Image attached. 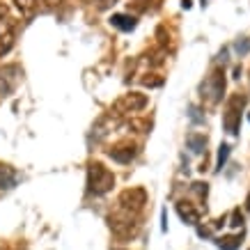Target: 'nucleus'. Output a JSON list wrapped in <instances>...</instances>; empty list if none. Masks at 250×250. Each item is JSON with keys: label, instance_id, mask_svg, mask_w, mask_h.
I'll return each mask as SVG.
<instances>
[{"label": "nucleus", "instance_id": "nucleus-20", "mask_svg": "<svg viewBox=\"0 0 250 250\" xmlns=\"http://www.w3.org/2000/svg\"><path fill=\"white\" fill-rule=\"evenodd\" d=\"M143 83H145V85H149V87H159V85L163 83V81H161V78H143Z\"/></svg>", "mask_w": 250, "mask_h": 250}, {"label": "nucleus", "instance_id": "nucleus-10", "mask_svg": "<svg viewBox=\"0 0 250 250\" xmlns=\"http://www.w3.org/2000/svg\"><path fill=\"white\" fill-rule=\"evenodd\" d=\"M16 182H19V174H16L14 167H12V166H5V163H0V195L14 188Z\"/></svg>", "mask_w": 250, "mask_h": 250}, {"label": "nucleus", "instance_id": "nucleus-18", "mask_svg": "<svg viewBox=\"0 0 250 250\" xmlns=\"http://www.w3.org/2000/svg\"><path fill=\"white\" fill-rule=\"evenodd\" d=\"M229 225H232V228H241L243 225V213L239 211V209L232 211V223H229Z\"/></svg>", "mask_w": 250, "mask_h": 250}, {"label": "nucleus", "instance_id": "nucleus-11", "mask_svg": "<svg viewBox=\"0 0 250 250\" xmlns=\"http://www.w3.org/2000/svg\"><path fill=\"white\" fill-rule=\"evenodd\" d=\"M110 25L117 28V30H122V32H131V30H136L138 21L129 14H113L110 16Z\"/></svg>", "mask_w": 250, "mask_h": 250}, {"label": "nucleus", "instance_id": "nucleus-12", "mask_svg": "<svg viewBox=\"0 0 250 250\" xmlns=\"http://www.w3.org/2000/svg\"><path fill=\"white\" fill-rule=\"evenodd\" d=\"M177 213H179V218H182L184 223H188V225H197V220H200L197 209H193V205H188V202H177Z\"/></svg>", "mask_w": 250, "mask_h": 250}, {"label": "nucleus", "instance_id": "nucleus-19", "mask_svg": "<svg viewBox=\"0 0 250 250\" xmlns=\"http://www.w3.org/2000/svg\"><path fill=\"white\" fill-rule=\"evenodd\" d=\"M193 193H195L200 200L207 197V184H193Z\"/></svg>", "mask_w": 250, "mask_h": 250}, {"label": "nucleus", "instance_id": "nucleus-9", "mask_svg": "<svg viewBox=\"0 0 250 250\" xmlns=\"http://www.w3.org/2000/svg\"><path fill=\"white\" fill-rule=\"evenodd\" d=\"M136 145H117V147H113L110 152H108V156L113 161H117V163H122V166H126V163H131V161L136 159Z\"/></svg>", "mask_w": 250, "mask_h": 250}, {"label": "nucleus", "instance_id": "nucleus-21", "mask_svg": "<svg viewBox=\"0 0 250 250\" xmlns=\"http://www.w3.org/2000/svg\"><path fill=\"white\" fill-rule=\"evenodd\" d=\"M94 2H97L99 9H106V7H110V5H115L117 0H94Z\"/></svg>", "mask_w": 250, "mask_h": 250}, {"label": "nucleus", "instance_id": "nucleus-25", "mask_svg": "<svg viewBox=\"0 0 250 250\" xmlns=\"http://www.w3.org/2000/svg\"><path fill=\"white\" fill-rule=\"evenodd\" d=\"M46 2H48V5H53V2H58V0H46Z\"/></svg>", "mask_w": 250, "mask_h": 250}, {"label": "nucleus", "instance_id": "nucleus-3", "mask_svg": "<svg viewBox=\"0 0 250 250\" xmlns=\"http://www.w3.org/2000/svg\"><path fill=\"white\" fill-rule=\"evenodd\" d=\"M145 205H147V190L145 188H126L120 195V200H117V207H120V209L136 213V216L143 211Z\"/></svg>", "mask_w": 250, "mask_h": 250}, {"label": "nucleus", "instance_id": "nucleus-15", "mask_svg": "<svg viewBox=\"0 0 250 250\" xmlns=\"http://www.w3.org/2000/svg\"><path fill=\"white\" fill-rule=\"evenodd\" d=\"M14 5L21 9V14L30 16L32 9H35V5H37V0H14Z\"/></svg>", "mask_w": 250, "mask_h": 250}, {"label": "nucleus", "instance_id": "nucleus-2", "mask_svg": "<svg viewBox=\"0 0 250 250\" xmlns=\"http://www.w3.org/2000/svg\"><path fill=\"white\" fill-rule=\"evenodd\" d=\"M115 186V174L101 163H90L87 167V190L94 195H106Z\"/></svg>", "mask_w": 250, "mask_h": 250}, {"label": "nucleus", "instance_id": "nucleus-14", "mask_svg": "<svg viewBox=\"0 0 250 250\" xmlns=\"http://www.w3.org/2000/svg\"><path fill=\"white\" fill-rule=\"evenodd\" d=\"M239 246H241V236H223V239H218L220 250H239Z\"/></svg>", "mask_w": 250, "mask_h": 250}, {"label": "nucleus", "instance_id": "nucleus-7", "mask_svg": "<svg viewBox=\"0 0 250 250\" xmlns=\"http://www.w3.org/2000/svg\"><path fill=\"white\" fill-rule=\"evenodd\" d=\"M243 106H246V97L234 94V97L229 99V104H228V113L223 115V126H225V131H228V133H232V136L236 133L239 117H241V110H239V108H243Z\"/></svg>", "mask_w": 250, "mask_h": 250}, {"label": "nucleus", "instance_id": "nucleus-24", "mask_svg": "<svg viewBox=\"0 0 250 250\" xmlns=\"http://www.w3.org/2000/svg\"><path fill=\"white\" fill-rule=\"evenodd\" d=\"M246 209H248V211H250V195L246 197Z\"/></svg>", "mask_w": 250, "mask_h": 250}, {"label": "nucleus", "instance_id": "nucleus-16", "mask_svg": "<svg viewBox=\"0 0 250 250\" xmlns=\"http://www.w3.org/2000/svg\"><path fill=\"white\" fill-rule=\"evenodd\" d=\"M228 156H229V145H220L218 147V161H216V170H223Z\"/></svg>", "mask_w": 250, "mask_h": 250}, {"label": "nucleus", "instance_id": "nucleus-23", "mask_svg": "<svg viewBox=\"0 0 250 250\" xmlns=\"http://www.w3.org/2000/svg\"><path fill=\"white\" fill-rule=\"evenodd\" d=\"M161 216H163V232H167V211L166 209L161 211Z\"/></svg>", "mask_w": 250, "mask_h": 250}, {"label": "nucleus", "instance_id": "nucleus-26", "mask_svg": "<svg viewBox=\"0 0 250 250\" xmlns=\"http://www.w3.org/2000/svg\"><path fill=\"white\" fill-rule=\"evenodd\" d=\"M115 250H122V248H115Z\"/></svg>", "mask_w": 250, "mask_h": 250}, {"label": "nucleus", "instance_id": "nucleus-22", "mask_svg": "<svg viewBox=\"0 0 250 250\" xmlns=\"http://www.w3.org/2000/svg\"><path fill=\"white\" fill-rule=\"evenodd\" d=\"M147 2H149V0H133V5H136L138 9H147Z\"/></svg>", "mask_w": 250, "mask_h": 250}, {"label": "nucleus", "instance_id": "nucleus-4", "mask_svg": "<svg viewBox=\"0 0 250 250\" xmlns=\"http://www.w3.org/2000/svg\"><path fill=\"white\" fill-rule=\"evenodd\" d=\"M149 104V99L140 94V92H129V94H124V97L117 101L113 106L115 115H126V113H140L145 106Z\"/></svg>", "mask_w": 250, "mask_h": 250}, {"label": "nucleus", "instance_id": "nucleus-1", "mask_svg": "<svg viewBox=\"0 0 250 250\" xmlns=\"http://www.w3.org/2000/svg\"><path fill=\"white\" fill-rule=\"evenodd\" d=\"M108 223H110L113 234L117 236V239H122V241L133 239V236L138 234V229H140V223L136 220V213L124 211V209H120V207L115 209V213H110Z\"/></svg>", "mask_w": 250, "mask_h": 250}, {"label": "nucleus", "instance_id": "nucleus-8", "mask_svg": "<svg viewBox=\"0 0 250 250\" xmlns=\"http://www.w3.org/2000/svg\"><path fill=\"white\" fill-rule=\"evenodd\" d=\"M223 90H225V78L220 76V71H213L211 76L200 85L202 97H207L211 104H218L220 99H223Z\"/></svg>", "mask_w": 250, "mask_h": 250}, {"label": "nucleus", "instance_id": "nucleus-5", "mask_svg": "<svg viewBox=\"0 0 250 250\" xmlns=\"http://www.w3.org/2000/svg\"><path fill=\"white\" fill-rule=\"evenodd\" d=\"M23 71L19 64H7L0 69V97H9L16 90V85L21 83Z\"/></svg>", "mask_w": 250, "mask_h": 250}, {"label": "nucleus", "instance_id": "nucleus-17", "mask_svg": "<svg viewBox=\"0 0 250 250\" xmlns=\"http://www.w3.org/2000/svg\"><path fill=\"white\" fill-rule=\"evenodd\" d=\"M234 51L239 55H246L250 51V37H243V39H239V42H236L234 44Z\"/></svg>", "mask_w": 250, "mask_h": 250}, {"label": "nucleus", "instance_id": "nucleus-13", "mask_svg": "<svg viewBox=\"0 0 250 250\" xmlns=\"http://www.w3.org/2000/svg\"><path fill=\"white\" fill-rule=\"evenodd\" d=\"M186 145H188V149L190 152H202L205 149V145H207V138L205 136H197V133H190L188 138H186Z\"/></svg>", "mask_w": 250, "mask_h": 250}, {"label": "nucleus", "instance_id": "nucleus-6", "mask_svg": "<svg viewBox=\"0 0 250 250\" xmlns=\"http://www.w3.org/2000/svg\"><path fill=\"white\" fill-rule=\"evenodd\" d=\"M16 42V21L12 16H0V58L14 48Z\"/></svg>", "mask_w": 250, "mask_h": 250}]
</instances>
